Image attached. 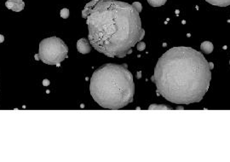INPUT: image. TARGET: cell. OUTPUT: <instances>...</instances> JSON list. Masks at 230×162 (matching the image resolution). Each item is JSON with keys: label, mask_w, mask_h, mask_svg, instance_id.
Here are the masks:
<instances>
[{"label": "cell", "mask_w": 230, "mask_h": 162, "mask_svg": "<svg viewBox=\"0 0 230 162\" xmlns=\"http://www.w3.org/2000/svg\"><path fill=\"white\" fill-rule=\"evenodd\" d=\"M91 45L108 57L124 58L144 38L139 12L118 0H92L82 10Z\"/></svg>", "instance_id": "cell-1"}, {"label": "cell", "mask_w": 230, "mask_h": 162, "mask_svg": "<svg viewBox=\"0 0 230 162\" xmlns=\"http://www.w3.org/2000/svg\"><path fill=\"white\" fill-rule=\"evenodd\" d=\"M212 64L190 47H174L158 60L152 81L157 93L175 104L199 102L207 92Z\"/></svg>", "instance_id": "cell-2"}, {"label": "cell", "mask_w": 230, "mask_h": 162, "mask_svg": "<svg viewBox=\"0 0 230 162\" xmlns=\"http://www.w3.org/2000/svg\"><path fill=\"white\" fill-rule=\"evenodd\" d=\"M91 95L107 109H121L133 102L135 84L127 65L107 63L93 73L90 84Z\"/></svg>", "instance_id": "cell-3"}, {"label": "cell", "mask_w": 230, "mask_h": 162, "mask_svg": "<svg viewBox=\"0 0 230 162\" xmlns=\"http://www.w3.org/2000/svg\"><path fill=\"white\" fill-rule=\"evenodd\" d=\"M68 45L60 38H47L43 39L39 44V57L45 64L59 66L68 57Z\"/></svg>", "instance_id": "cell-4"}, {"label": "cell", "mask_w": 230, "mask_h": 162, "mask_svg": "<svg viewBox=\"0 0 230 162\" xmlns=\"http://www.w3.org/2000/svg\"><path fill=\"white\" fill-rule=\"evenodd\" d=\"M5 6L14 12H20L25 8V3L23 0H8L5 2Z\"/></svg>", "instance_id": "cell-5"}, {"label": "cell", "mask_w": 230, "mask_h": 162, "mask_svg": "<svg viewBox=\"0 0 230 162\" xmlns=\"http://www.w3.org/2000/svg\"><path fill=\"white\" fill-rule=\"evenodd\" d=\"M77 50L81 54H88L91 51V46L90 41L86 39H80L77 42Z\"/></svg>", "instance_id": "cell-6"}, {"label": "cell", "mask_w": 230, "mask_h": 162, "mask_svg": "<svg viewBox=\"0 0 230 162\" xmlns=\"http://www.w3.org/2000/svg\"><path fill=\"white\" fill-rule=\"evenodd\" d=\"M200 50H201L204 53H205V54H211L214 50L213 44L210 42V41H205V42H203L201 44V45H200Z\"/></svg>", "instance_id": "cell-7"}, {"label": "cell", "mask_w": 230, "mask_h": 162, "mask_svg": "<svg viewBox=\"0 0 230 162\" xmlns=\"http://www.w3.org/2000/svg\"><path fill=\"white\" fill-rule=\"evenodd\" d=\"M205 1L212 5L219 7H227L230 5V0H205Z\"/></svg>", "instance_id": "cell-8"}, {"label": "cell", "mask_w": 230, "mask_h": 162, "mask_svg": "<svg viewBox=\"0 0 230 162\" xmlns=\"http://www.w3.org/2000/svg\"><path fill=\"white\" fill-rule=\"evenodd\" d=\"M147 3L153 7H160L166 3L167 0H147Z\"/></svg>", "instance_id": "cell-9"}, {"label": "cell", "mask_w": 230, "mask_h": 162, "mask_svg": "<svg viewBox=\"0 0 230 162\" xmlns=\"http://www.w3.org/2000/svg\"><path fill=\"white\" fill-rule=\"evenodd\" d=\"M60 16L63 19H68L69 17V10H68V9H66V8L62 9V10H61V12H60Z\"/></svg>", "instance_id": "cell-10"}, {"label": "cell", "mask_w": 230, "mask_h": 162, "mask_svg": "<svg viewBox=\"0 0 230 162\" xmlns=\"http://www.w3.org/2000/svg\"><path fill=\"white\" fill-rule=\"evenodd\" d=\"M132 5L134 6V8H135L136 10L138 11L139 13L142 11V4H141V3H139V2H134L133 4H132Z\"/></svg>", "instance_id": "cell-11"}, {"label": "cell", "mask_w": 230, "mask_h": 162, "mask_svg": "<svg viewBox=\"0 0 230 162\" xmlns=\"http://www.w3.org/2000/svg\"><path fill=\"white\" fill-rule=\"evenodd\" d=\"M145 48H146V44H145L144 42H141V41L138 42V44H137V50H138V51H144Z\"/></svg>", "instance_id": "cell-12"}, {"label": "cell", "mask_w": 230, "mask_h": 162, "mask_svg": "<svg viewBox=\"0 0 230 162\" xmlns=\"http://www.w3.org/2000/svg\"><path fill=\"white\" fill-rule=\"evenodd\" d=\"M49 84H50V82H49V80H48V79H43V84L44 85V86H48V85H49Z\"/></svg>", "instance_id": "cell-13"}, {"label": "cell", "mask_w": 230, "mask_h": 162, "mask_svg": "<svg viewBox=\"0 0 230 162\" xmlns=\"http://www.w3.org/2000/svg\"><path fill=\"white\" fill-rule=\"evenodd\" d=\"M4 35L0 34V44H2L3 42H4Z\"/></svg>", "instance_id": "cell-14"}, {"label": "cell", "mask_w": 230, "mask_h": 162, "mask_svg": "<svg viewBox=\"0 0 230 162\" xmlns=\"http://www.w3.org/2000/svg\"><path fill=\"white\" fill-rule=\"evenodd\" d=\"M229 64H230V60H229Z\"/></svg>", "instance_id": "cell-15"}]
</instances>
